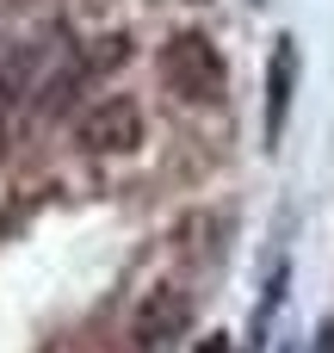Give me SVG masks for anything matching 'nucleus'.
Wrapping results in <instances>:
<instances>
[{
  "label": "nucleus",
  "instance_id": "f257e3e1",
  "mask_svg": "<svg viewBox=\"0 0 334 353\" xmlns=\"http://www.w3.org/2000/svg\"><path fill=\"white\" fill-rule=\"evenodd\" d=\"M161 81L186 105H217L223 99V56L205 31H174L161 43Z\"/></svg>",
  "mask_w": 334,
  "mask_h": 353
},
{
  "label": "nucleus",
  "instance_id": "f03ea898",
  "mask_svg": "<svg viewBox=\"0 0 334 353\" xmlns=\"http://www.w3.org/2000/svg\"><path fill=\"white\" fill-rule=\"evenodd\" d=\"M192 323V298L186 285H155L143 304H136V323H130V347L143 353H167Z\"/></svg>",
  "mask_w": 334,
  "mask_h": 353
},
{
  "label": "nucleus",
  "instance_id": "7ed1b4c3",
  "mask_svg": "<svg viewBox=\"0 0 334 353\" xmlns=\"http://www.w3.org/2000/svg\"><path fill=\"white\" fill-rule=\"evenodd\" d=\"M143 143V105L136 99H99L87 118H81V149L87 155H130Z\"/></svg>",
  "mask_w": 334,
  "mask_h": 353
},
{
  "label": "nucleus",
  "instance_id": "20e7f679",
  "mask_svg": "<svg viewBox=\"0 0 334 353\" xmlns=\"http://www.w3.org/2000/svg\"><path fill=\"white\" fill-rule=\"evenodd\" d=\"M291 81H298V43H291V37H279V43H273V74H267V143H279V137H285Z\"/></svg>",
  "mask_w": 334,
  "mask_h": 353
},
{
  "label": "nucleus",
  "instance_id": "39448f33",
  "mask_svg": "<svg viewBox=\"0 0 334 353\" xmlns=\"http://www.w3.org/2000/svg\"><path fill=\"white\" fill-rule=\"evenodd\" d=\"M310 353H334V323H322V329H316V347Z\"/></svg>",
  "mask_w": 334,
  "mask_h": 353
},
{
  "label": "nucleus",
  "instance_id": "423d86ee",
  "mask_svg": "<svg viewBox=\"0 0 334 353\" xmlns=\"http://www.w3.org/2000/svg\"><path fill=\"white\" fill-rule=\"evenodd\" d=\"M198 353H229V341H223V335H205V347Z\"/></svg>",
  "mask_w": 334,
  "mask_h": 353
},
{
  "label": "nucleus",
  "instance_id": "0eeeda50",
  "mask_svg": "<svg viewBox=\"0 0 334 353\" xmlns=\"http://www.w3.org/2000/svg\"><path fill=\"white\" fill-rule=\"evenodd\" d=\"M279 353H298V347H279Z\"/></svg>",
  "mask_w": 334,
  "mask_h": 353
},
{
  "label": "nucleus",
  "instance_id": "6e6552de",
  "mask_svg": "<svg viewBox=\"0 0 334 353\" xmlns=\"http://www.w3.org/2000/svg\"><path fill=\"white\" fill-rule=\"evenodd\" d=\"M130 353H143V347H130Z\"/></svg>",
  "mask_w": 334,
  "mask_h": 353
}]
</instances>
